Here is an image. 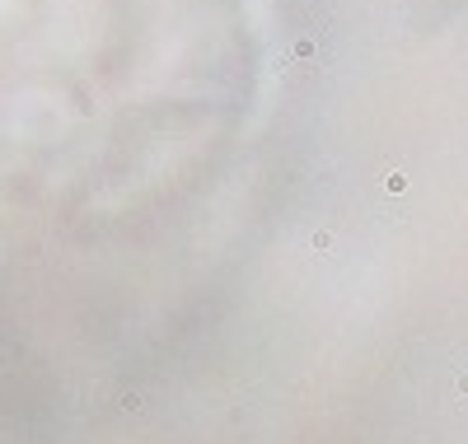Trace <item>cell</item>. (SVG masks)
<instances>
[{"mask_svg":"<svg viewBox=\"0 0 468 444\" xmlns=\"http://www.w3.org/2000/svg\"><path fill=\"white\" fill-rule=\"evenodd\" d=\"M314 52H319V47H314V38H295V43H291V57H295V61H309Z\"/></svg>","mask_w":468,"mask_h":444,"instance_id":"2","label":"cell"},{"mask_svg":"<svg viewBox=\"0 0 468 444\" xmlns=\"http://www.w3.org/2000/svg\"><path fill=\"white\" fill-rule=\"evenodd\" d=\"M309 244H314V253H328V248H332V234H328V230H314Z\"/></svg>","mask_w":468,"mask_h":444,"instance_id":"3","label":"cell"},{"mask_svg":"<svg viewBox=\"0 0 468 444\" xmlns=\"http://www.w3.org/2000/svg\"><path fill=\"white\" fill-rule=\"evenodd\" d=\"M384 192H393V197L407 192V173L403 169H389V173H384Z\"/></svg>","mask_w":468,"mask_h":444,"instance_id":"1","label":"cell"}]
</instances>
